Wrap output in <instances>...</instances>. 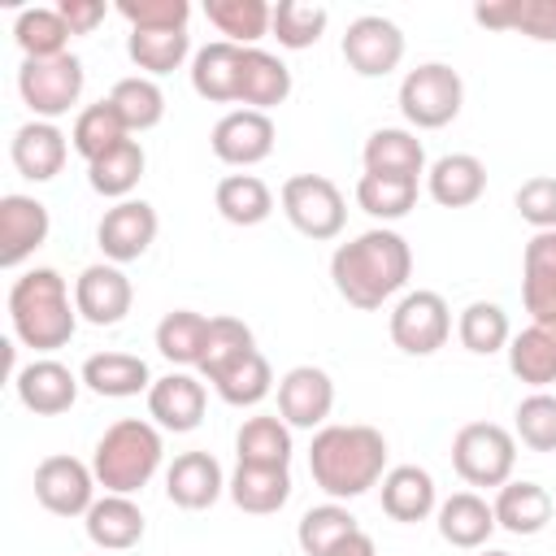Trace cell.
<instances>
[{
    "label": "cell",
    "instance_id": "cell-36",
    "mask_svg": "<svg viewBox=\"0 0 556 556\" xmlns=\"http://www.w3.org/2000/svg\"><path fill=\"white\" fill-rule=\"evenodd\" d=\"M204 17L217 26V35H226V43L256 48V39L269 35L274 4H265V0H204Z\"/></svg>",
    "mask_w": 556,
    "mask_h": 556
},
{
    "label": "cell",
    "instance_id": "cell-3",
    "mask_svg": "<svg viewBox=\"0 0 556 556\" xmlns=\"http://www.w3.org/2000/svg\"><path fill=\"white\" fill-rule=\"evenodd\" d=\"M9 321L13 334L35 352H56L78 330V304L70 300V287L56 269L35 265L9 287Z\"/></svg>",
    "mask_w": 556,
    "mask_h": 556
},
{
    "label": "cell",
    "instance_id": "cell-13",
    "mask_svg": "<svg viewBox=\"0 0 556 556\" xmlns=\"http://www.w3.org/2000/svg\"><path fill=\"white\" fill-rule=\"evenodd\" d=\"M156 226L161 222H156V208L148 200H117L113 208H104V217L96 226V243H100L104 261L130 265L152 248Z\"/></svg>",
    "mask_w": 556,
    "mask_h": 556
},
{
    "label": "cell",
    "instance_id": "cell-53",
    "mask_svg": "<svg viewBox=\"0 0 556 556\" xmlns=\"http://www.w3.org/2000/svg\"><path fill=\"white\" fill-rule=\"evenodd\" d=\"M478 556H513V552H500V547H486V552H478Z\"/></svg>",
    "mask_w": 556,
    "mask_h": 556
},
{
    "label": "cell",
    "instance_id": "cell-5",
    "mask_svg": "<svg viewBox=\"0 0 556 556\" xmlns=\"http://www.w3.org/2000/svg\"><path fill=\"white\" fill-rule=\"evenodd\" d=\"M465 104V83L447 61H421L400 78V113L417 130H439L456 122Z\"/></svg>",
    "mask_w": 556,
    "mask_h": 556
},
{
    "label": "cell",
    "instance_id": "cell-52",
    "mask_svg": "<svg viewBox=\"0 0 556 556\" xmlns=\"http://www.w3.org/2000/svg\"><path fill=\"white\" fill-rule=\"evenodd\" d=\"M56 13L65 17L70 35H91V30L109 17V4H104V0H61Z\"/></svg>",
    "mask_w": 556,
    "mask_h": 556
},
{
    "label": "cell",
    "instance_id": "cell-28",
    "mask_svg": "<svg viewBox=\"0 0 556 556\" xmlns=\"http://www.w3.org/2000/svg\"><path fill=\"white\" fill-rule=\"evenodd\" d=\"M434 517H439L443 543H452V547H460V552H482L486 539H491V530H495V508H491L478 491H456V495H447V500L434 508Z\"/></svg>",
    "mask_w": 556,
    "mask_h": 556
},
{
    "label": "cell",
    "instance_id": "cell-23",
    "mask_svg": "<svg viewBox=\"0 0 556 556\" xmlns=\"http://www.w3.org/2000/svg\"><path fill=\"white\" fill-rule=\"evenodd\" d=\"M439 508V486L421 465H395L382 473V513L400 526H417Z\"/></svg>",
    "mask_w": 556,
    "mask_h": 556
},
{
    "label": "cell",
    "instance_id": "cell-27",
    "mask_svg": "<svg viewBox=\"0 0 556 556\" xmlns=\"http://www.w3.org/2000/svg\"><path fill=\"white\" fill-rule=\"evenodd\" d=\"M491 508H495V526L508 530V534H517V539H530V534L547 530V521H552V513H556L552 491L539 486V482H530V478L504 482Z\"/></svg>",
    "mask_w": 556,
    "mask_h": 556
},
{
    "label": "cell",
    "instance_id": "cell-37",
    "mask_svg": "<svg viewBox=\"0 0 556 556\" xmlns=\"http://www.w3.org/2000/svg\"><path fill=\"white\" fill-rule=\"evenodd\" d=\"M109 104L122 113V122H126L130 135H143V130L161 126V117H165V91H161V83L148 78V74H126V78H117L113 91H109Z\"/></svg>",
    "mask_w": 556,
    "mask_h": 556
},
{
    "label": "cell",
    "instance_id": "cell-45",
    "mask_svg": "<svg viewBox=\"0 0 556 556\" xmlns=\"http://www.w3.org/2000/svg\"><path fill=\"white\" fill-rule=\"evenodd\" d=\"M191 52V35L187 30H130L126 35V56L148 74V78H161V74H174Z\"/></svg>",
    "mask_w": 556,
    "mask_h": 556
},
{
    "label": "cell",
    "instance_id": "cell-29",
    "mask_svg": "<svg viewBox=\"0 0 556 556\" xmlns=\"http://www.w3.org/2000/svg\"><path fill=\"white\" fill-rule=\"evenodd\" d=\"M473 22L486 30H517L534 43H556V0H482Z\"/></svg>",
    "mask_w": 556,
    "mask_h": 556
},
{
    "label": "cell",
    "instance_id": "cell-41",
    "mask_svg": "<svg viewBox=\"0 0 556 556\" xmlns=\"http://www.w3.org/2000/svg\"><path fill=\"white\" fill-rule=\"evenodd\" d=\"M122 139H130V130H126L122 113H117L109 100H96V104L78 109V117H74V126H70V148H74L87 165H91L96 156H104L109 148H117Z\"/></svg>",
    "mask_w": 556,
    "mask_h": 556
},
{
    "label": "cell",
    "instance_id": "cell-2",
    "mask_svg": "<svg viewBox=\"0 0 556 556\" xmlns=\"http://www.w3.org/2000/svg\"><path fill=\"white\" fill-rule=\"evenodd\" d=\"M308 473L330 500H356L387 473V439L361 421L321 426L308 443Z\"/></svg>",
    "mask_w": 556,
    "mask_h": 556
},
{
    "label": "cell",
    "instance_id": "cell-26",
    "mask_svg": "<svg viewBox=\"0 0 556 556\" xmlns=\"http://www.w3.org/2000/svg\"><path fill=\"white\" fill-rule=\"evenodd\" d=\"M78 378H83L87 391H96L104 400H130V395H139V391H148L156 382L148 361L130 356V352H91L83 361Z\"/></svg>",
    "mask_w": 556,
    "mask_h": 556
},
{
    "label": "cell",
    "instance_id": "cell-39",
    "mask_svg": "<svg viewBox=\"0 0 556 556\" xmlns=\"http://www.w3.org/2000/svg\"><path fill=\"white\" fill-rule=\"evenodd\" d=\"M204 339H208V317L195 313V308H174L156 321V352L169 365L195 369L200 356H204Z\"/></svg>",
    "mask_w": 556,
    "mask_h": 556
},
{
    "label": "cell",
    "instance_id": "cell-17",
    "mask_svg": "<svg viewBox=\"0 0 556 556\" xmlns=\"http://www.w3.org/2000/svg\"><path fill=\"white\" fill-rule=\"evenodd\" d=\"M48 230H52V217L43 200L22 191L0 195V265L4 269H17L26 256H35V248L48 243Z\"/></svg>",
    "mask_w": 556,
    "mask_h": 556
},
{
    "label": "cell",
    "instance_id": "cell-8",
    "mask_svg": "<svg viewBox=\"0 0 556 556\" xmlns=\"http://www.w3.org/2000/svg\"><path fill=\"white\" fill-rule=\"evenodd\" d=\"M83 87H87V70L74 52L48 56V61H22V70H17V96L26 100V109L39 122L65 117L78 104Z\"/></svg>",
    "mask_w": 556,
    "mask_h": 556
},
{
    "label": "cell",
    "instance_id": "cell-33",
    "mask_svg": "<svg viewBox=\"0 0 556 556\" xmlns=\"http://www.w3.org/2000/svg\"><path fill=\"white\" fill-rule=\"evenodd\" d=\"M226 495L235 500V508L252 513V517H269L291 500V469H269V465H235Z\"/></svg>",
    "mask_w": 556,
    "mask_h": 556
},
{
    "label": "cell",
    "instance_id": "cell-49",
    "mask_svg": "<svg viewBox=\"0 0 556 556\" xmlns=\"http://www.w3.org/2000/svg\"><path fill=\"white\" fill-rule=\"evenodd\" d=\"M513 434L530 452H556V395L552 391H530L513 413Z\"/></svg>",
    "mask_w": 556,
    "mask_h": 556
},
{
    "label": "cell",
    "instance_id": "cell-14",
    "mask_svg": "<svg viewBox=\"0 0 556 556\" xmlns=\"http://www.w3.org/2000/svg\"><path fill=\"white\" fill-rule=\"evenodd\" d=\"M334 408V382L321 365H295L278 378V417L291 430H321Z\"/></svg>",
    "mask_w": 556,
    "mask_h": 556
},
{
    "label": "cell",
    "instance_id": "cell-32",
    "mask_svg": "<svg viewBox=\"0 0 556 556\" xmlns=\"http://www.w3.org/2000/svg\"><path fill=\"white\" fill-rule=\"evenodd\" d=\"M291 96V70L282 56L265 48H243V78H239V104L269 113Z\"/></svg>",
    "mask_w": 556,
    "mask_h": 556
},
{
    "label": "cell",
    "instance_id": "cell-38",
    "mask_svg": "<svg viewBox=\"0 0 556 556\" xmlns=\"http://www.w3.org/2000/svg\"><path fill=\"white\" fill-rule=\"evenodd\" d=\"M213 204L230 226H261L274 213V191L256 174H226L213 191Z\"/></svg>",
    "mask_w": 556,
    "mask_h": 556
},
{
    "label": "cell",
    "instance_id": "cell-9",
    "mask_svg": "<svg viewBox=\"0 0 556 556\" xmlns=\"http://www.w3.org/2000/svg\"><path fill=\"white\" fill-rule=\"evenodd\" d=\"M387 330H391V343L400 352H408V356H434L447 343V334H452V308H447V300L439 291L417 287V291H404L395 300Z\"/></svg>",
    "mask_w": 556,
    "mask_h": 556
},
{
    "label": "cell",
    "instance_id": "cell-42",
    "mask_svg": "<svg viewBox=\"0 0 556 556\" xmlns=\"http://www.w3.org/2000/svg\"><path fill=\"white\" fill-rule=\"evenodd\" d=\"M456 339L465 352L473 356H491V352H508V339H513V326H508V313L491 300H473L460 308L456 317Z\"/></svg>",
    "mask_w": 556,
    "mask_h": 556
},
{
    "label": "cell",
    "instance_id": "cell-12",
    "mask_svg": "<svg viewBox=\"0 0 556 556\" xmlns=\"http://www.w3.org/2000/svg\"><path fill=\"white\" fill-rule=\"evenodd\" d=\"M274 117L269 113H256V109H230L226 117H217L208 143H213V156L222 165H235V169H248V165H261L269 152H274Z\"/></svg>",
    "mask_w": 556,
    "mask_h": 556
},
{
    "label": "cell",
    "instance_id": "cell-10",
    "mask_svg": "<svg viewBox=\"0 0 556 556\" xmlns=\"http://www.w3.org/2000/svg\"><path fill=\"white\" fill-rule=\"evenodd\" d=\"M343 61L361 78H387L404 61V30L382 13H361L343 30Z\"/></svg>",
    "mask_w": 556,
    "mask_h": 556
},
{
    "label": "cell",
    "instance_id": "cell-15",
    "mask_svg": "<svg viewBox=\"0 0 556 556\" xmlns=\"http://www.w3.org/2000/svg\"><path fill=\"white\" fill-rule=\"evenodd\" d=\"M78 387H83V378L70 365H61L56 356H35L13 374V391H17L22 408H30L35 417L70 413L78 400Z\"/></svg>",
    "mask_w": 556,
    "mask_h": 556
},
{
    "label": "cell",
    "instance_id": "cell-4",
    "mask_svg": "<svg viewBox=\"0 0 556 556\" xmlns=\"http://www.w3.org/2000/svg\"><path fill=\"white\" fill-rule=\"evenodd\" d=\"M165 443H161V426L143 421V417H122L113 421L96 447H91V473L109 495H135L143 491L156 469H161Z\"/></svg>",
    "mask_w": 556,
    "mask_h": 556
},
{
    "label": "cell",
    "instance_id": "cell-40",
    "mask_svg": "<svg viewBox=\"0 0 556 556\" xmlns=\"http://www.w3.org/2000/svg\"><path fill=\"white\" fill-rule=\"evenodd\" d=\"M352 534H361V526L339 500L308 508L300 517V526H295V543L304 547V556H334Z\"/></svg>",
    "mask_w": 556,
    "mask_h": 556
},
{
    "label": "cell",
    "instance_id": "cell-46",
    "mask_svg": "<svg viewBox=\"0 0 556 556\" xmlns=\"http://www.w3.org/2000/svg\"><path fill=\"white\" fill-rule=\"evenodd\" d=\"M256 348V339H252V326L248 321H239V317H230V313H217V317H208V339H204V356H200V378L204 382H213L226 365H235L239 356H248Z\"/></svg>",
    "mask_w": 556,
    "mask_h": 556
},
{
    "label": "cell",
    "instance_id": "cell-24",
    "mask_svg": "<svg viewBox=\"0 0 556 556\" xmlns=\"http://www.w3.org/2000/svg\"><path fill=\"white\" fill-rule=\"evenodd\" d=\"M83 530H87V539H91L100 552H126V547H135V543L143 539L148 521H143V508H139L130 495H109V491H104V495L87 508Z\"/></svg>",
    "mask_w": 556,
    "mask_h": 556
},
{
    "label": "cell",
    "instance_id": "cell-18",
    "mask_svg": "<svg viewBox=\"0 0 556 556\" xmlns=\"http://www.w3.org/2000/svg\"><path fill=\"white\" fill-rule=\"evenodd\" d=\"M204 404H208L204 382L187 369H169L148 387V417L174 434H191L204 421Z\"/></svg>",
    "mask_w": 556,
    "mask_h": 556
},
{
    "label": "cell",
    "instance_id": "cell-16",
    "mask_svg": "<svg viewBox=\"0 0 556 556\" xmlns=\"http://www.w3.org/2000/svg\"><path fill=\"white\" fill-rule=\"evenodd\" d=\"M74 304H78V317L83 321H91V326H117L130 313V304H135V287L122 274V265L96 261V265H87L74 278Z\"/></svg>",
    "mask_w": 556,
    "mask_h": 556
},
{
    "label": "cell",
    "instance_id": "cell-22",
    "mask_svg": "<svg viewBox=\"0 0 556 556\" xmlns=\"http://www.w3.org/2000/svg\"><path fill=\"white\" fill-rule=\"evenodd\" d=\"M239 78H243V48L213 39L191 56V91L208 104H239Z\"/></svg>",
    "mask_w": 556,
    "mask_h": 556
},
{
    "label": "cell",
    "instance_id": "cell-20",
    "mask_svg": "<svg viewBox=\"0 0 556 556\" xmlns=\"http://www.w3.org/2000/svg\"><path fill=\"white\" fill-rule=\"evenodd\" d=\"M9 156H13V165H17L22 178L48 182V178L61 174V165H65V156H70V139H65V130H61L56 122L30 117V122H22V126L13 130Z\"/></svg>",
    "mask_w": 556,
    "mask_h": 556
},
{
    "label": "cell",
    "instance_id": "cell-1",
    "mask_svg": "<svg viewBox=\"0 0 556 556\" xmlns=\"http://www.w3.org/2000/svg\"><path fill=\"white\" fill-rule=\"evenodd\" d=\"M408 274H413V248L391 226H374V230L339 243L330 256L334 291L361 313H374L391 295H400L408 287Z\"/></svg>",
    "mask_w": 556,
    "mask_h": 556
},
{
    "label": "cell",
    "instance_id": "cell-43",
    "mask_svg": "<svg viewBox=\"0 0 556 556\" xmlns=\"http://www.w3.org/2000/svg\"><path fill=\"white\" fill-rule=\"evenodd\" d=\"M13 39H17V48L26 52V61H48V56H65L70 48V26H65V17L56 13V9H43V4H35V9H22L17 17H13Z\"/></svg>",
    "mask_w": 556,
    "mask_h": 556
},
{
    "label": "cell",
    "instance_id": "cell-50",
    "mask_svg": "<svg viewBox=\"0 0 556 556\" xmlns=\"http://www.w3.org/2000/svg\"><path fill=\"white\" fill-rule=\"evenodd\" d=\"M113 9L130 22V30H187L191 22L187 0H117Z\"/></svg>",
    "mask_w": 556,
    "mask_h": 556
},
{
    "label": "cell",
    "instance_id": "cell-34",
    "mask_svg": "<svg viewBox=\"0 0 556 556\" xmlns=\"http://www.w3.org/2000/svg\"><path fill=\"white\" fill-rule=\"evenodd\" d=\"M143 169H148L143 143H139V139H122L117 148H109L104 156H96V161L87 165V182H91V191L104 195V200H130V191L139 187Z\"/></svg>",
    "mask_w": 556,
    "mask_h": 556
},
{
    "label": "cell",
    "instance_id": "cell-48",
    "mask_svg": "<svg viewBox=\"0 0 556 556\" xmlns=\"http://www.w3.org/2000/svg\"><path fill=\"white\" fill-rule=\"evenodd\" d=\"M326 22H330V13H326L321 4L278 0V4H274V22H269V35H274L282 48L300 52V48H313V43L326 35Z\"/></svg>",
    "mask_w": 556,
    "mask_h": 556
},
{
    "label": "cell",
    "instance_id": "cell-44",
    "mask_svg": "<svg viewBox=\"0 0 556 556\" xmlns=\"http://www.w3.org/2000/svg\"><path fill=\"white\" fill-rule=\"evenodd\" d=\"M213 391H217L230 408H256V404L274 391V369H269V361L252 348L248 356H239L235 365H226V369L213 378Z\"/></svg>",
    "mask_w": 556,
    "mask_h": 556
},
{
    "label": "cell",
    "instance_id": "cell-31",
    "mask_svg": "<svg viewBox=\"0 0 556 556\" xmlns=\"http://www.w3.org/2000/svg\"><path fill=\"white\" fill-rule=\"evenodd\" d=\"M508 369L517 382L547 391L556 382V321H530L508 339Z\"/></svg>",
    "mask_w": 556,
    "mask_h": 556
},
{
    "label": "cell",
    "instance_id": "cell-47",
    "mask_svg": "<svg viewBox=\"0 0 556 556\" xmlns=\"http://www.w3.org/2000/svg\"><path fill=\"white\" fill-rule=\"evenodd\" d=\"M356 204L374 222H400L417 204V178H387V174H361L356 178Z\"/></svg>",
    "mask_w": 556,
    "mask_h": 556
},
{
    "label": "cell",
    "instance_id": "cell-6",
    "mask_svg": "<svg viewBox=\"0 0 556 556\" xmlns=\"http://www.w3.org/2000/svg\"><path fill=\"white\" fill-rule=\"evenodd\" d=\"M452 469L469 486H504L517 469V434L500 421H469L452 439Z\"/></svg>",
    "mask_w": 556,
    "mask_h": 556
},
{
    "label": "cell",
    "instance_id": "cell-51",
    "mask_svg": "<svg viewBox=\"0 0 556 556\" xmlns=\"http://www.w3.org/2000/svg\"><path fill=\"white\" fill-rule=\"evenodd\" d=\"M521 222H530L534 230H556V178L552 174H534L517 187L513 195Z\"/></svg>",
    "mask_w": 556,
    "mask_h": 556
},
{
    "label": "cell",
    "instance_id": "cell-7",
    "mask_svg": "<svg viewBox=\"0 0 556 556\" xmlns=\"http://www.w3.org/2000/svg\"><path fill=\"white\" fill-rule=\"evenodd\" d=\"M278 204H282V217L313 243L339 239L348 222V200L326 174H291L278 191Z\"/></svg>",
    "mask_w": 556,
    "mask_h": 556
},
{
    "label": "cell",
    "instance_id": "cell-21",
    "mask_svg": "<svg viewBox=\"0 0 556 556\" xmlns=\"http://www.w3.org/2000/svg\"><path fill=\"white\" fill-rule=\"evenodd\" d=\"M521 304L530 321H556V230H534L521 252Z\"/></svg>",
    "mask_w": 556,
    "mask_h": 556
},
{
    "label": "cell",
    "instance_id": "cell-25",
    "mask_svg": "<svg viewBox=\"0 0 556 556\" xmlns=\"http://www.w3.org/2000/svg\"><path fill=\"white\" fill-rule=\"evenodd\" d=\"M426 191L443 208H469L486 191V165L473 152H447L426 169Z\"/></svg>",
    "mask_w": 556,
    "mask_h": 556
},
{
    "label": "cell",
    "instance_id": "cell-11",
    "mask_svg": "<svg viewBox=\"0 0 556 556\" xmlns=\"http://www.w3.org/2000/svg\"><path fill=\"white\" fill-rule=\"evenodd\" d=\"M96 473L91 465H83L78 456H43L35 465V500L52 513V517H87V508L96 504Z\"/></svg>",
    "mask_w": 556,
    "mask_h": 556
},
{
    "label": "cell",
    "instance_id": "cell-19",
    "mask_svg": "<svg viewBox=\"0 0 556 556\" xmlns=\"http://www.w3.org/2000/svg\"><path fill=\"white\" fill-rule=\"evenodd\" d=\"M226 473L217 465L213 452H178L165 469V495L169 504L187 508V513H200V508H213L226 491Z\"/></svg>",
    "mask_w": 556,
    "mask_h": 556
},
{
    "label": "cell",
    "instance_id": "cell-35",
    "mask_svg": "<svg viewBox=\"0 0 556 556\" xmlns=\"http://www.w3.org/2000/svg\"><path fill=\"white\" fill-rule=\"evenodd\" d=\"M291 426L282 417H248L235 434V456L239 465H269V469H287L291 465Z\"/></svg>",
    "mask_w": 556,
    "mask_h": 556
},
{
    "label": "cell",
    "instance_id": "cell-30",
    "mask_svg": "<svg viewBox=\"0 0 556 556\" xmlns=\"http://www.w3.org/2000/svg\"><path fill=\"white\" fill-rule=\"evenodd\" d=\"M365 174H387V178H421L426 174V148L413 130L404 126H382L365 139L361 148Z\"/></svg>",
    "mask_w": 556,
    "mask_h": 556
}]
</instances>
